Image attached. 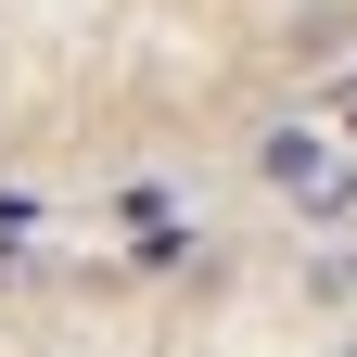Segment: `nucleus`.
I'll use <instances>...</instances> for the list:
<instances>
[{
    "instance_id": "f257e3e1",
    "label": "nucleus",
    "mask_w": 357,
    "mask_h": 357,
    "mask_svg": "<svg viewBox=\"0 0 357 357\" xmlns=\"http://www.w3.org/2000/svg\"><path fill=\"white\" fill-rule=\"evenodd\" d=\"M255 166H268V192L306 204V217H344V204H357V166L319 141V128H268V153H255Z\"/></svg>"
},
{
    "instance_id": "f03ea898",
    "label": "nucleus",
    "mask_w": 357,
    "mask_h": 357,
    "mask_svg": "<svg viewBox=\"0 0 357 357\" xmlns=\"http://www.w3.org/2000/svg\"><path fill=\"white\" fill-rule=\"evenodd\" d=\"M344 128H357V102H344Z\"/></svg>"
}]
</instances>
